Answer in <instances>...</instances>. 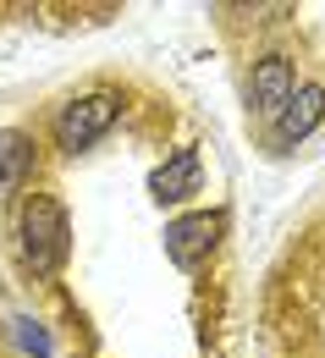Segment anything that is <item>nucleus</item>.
Instances as JSON below:
<instances>
[{
  "label": "nucleus",
  "instance_id": "nucleus-2",
  "mask_svg": "<svg viewBox=\"0 0 325 358\" xmlns=\"http://www.w3.org/2000/svg\"><path fill=\"white\" fill-rule=\"evenodd\" d=\"M116 116H122V99L116 94H83V99H72L55 116V143L66 155H83L89 143H99V138L116 127Z\"/></svg>",
  "mask_w": 325,
  "mask_h": 358
},
{
  "label": "nucleus",
  "instance_id": "nucleus-8",
  "mask_svg": "<svg viewBox=\"0 0 325 358\" xmlns=\"http://www.w3.org/2000/svg\"><path fill=\"white\" fill-rule=\"evenodd\" d=\"M17 325H22V342H28V348H34L39 358H50V342H45V331H34V320H17Z\"/></svg>",
  "mask_w": 325,
  "mask_h": 358
},
{
  "label": "nucleus",
  "instance_id": "nucleus-1",
  "mask_svg": "<svg viewBox=\"0 0 325 358\" xmlns=\"http://www.w3.org/2000/svg\"><path fill=\"white\" fill-rule=\"evenodd\" d=\"M17 231H22V265L34 270V275H55V270L66 265L72 231H66V210H61V199L34 193V199L22 204Z\"/></svg>",
  "mask_w": 325,
  "mask_h": 358
},
{
  "label": "nucleus",
  "instance_id": "nucleus-7",
  "mask_svg": "<svg viewBox=\"0 0 325 358\" xmlns=\"http://www.w3.org/2000/svg\"><path fill=\"white\" fill-rule=\"evenodd\" d=\"M28 177H34V138L0 127V199H11Z\"/></svg>",
  "mask_w": 325,
  "mask_h": 358
},
{
  "label": "nucleus",
  "instance_id": "nucleus-4",
  "mask_svg": "<svg viewBox=\"0 0 325 358\" xmlns=\"http://www.w3.org/2000/svg\"><path fill=\"white\" fill-rule=\"evenodd\" d=\"M320 116H325V89H320V83H298V89L287 94L281 116L270 122V133H276L281 149H298L303 138L320 127Z\"/></svg>",
  "mask_w": 325,
  "mask_h": 358
},
{
  "label": "nucleus",
  "instance_id": "nucleus-5",
  "mask_svg": "<svg viewBox=\"0 0 325 358\" xmlns=\"http://www.w3.org/2000/svg\"><path fill=\"white\" fill-rule=\"evenodd\" d=\"M292 89H298V83H292V61H287V55H265V61L254 66V78H248V110L265 116V122H276Z\"/></svg>",
  "mask_w": 325,
  "mask_h": 358
},
{
  "label": "nucleus",
  "instance_id": "nucleus-6",
  "mask_svg": "<svg viewBox=\"0 0 325 358\" xmlns=\"http://www.w3.org/2000/svg\"><path fill=\"white\" fill-rule=\"evenodd\" d=\"M149 193H154V204H182V199H193V193H198V155H193V149H177L166 166H154Z\"/></svg>",
  "mask_w": 325,
  "mask_h": 358
},
{
  "label": "nucleus",
  "instance_id": "nucleus-3",
  "mask_svg": "<svg viewBox=\"0 0 325 358\" xmlns=\"http://www.w3.org/2000/svg\"><path fill=\"white\" fill-rule=\"evenodd\" d=\"M221 226H226L221 210H198V215L171 221V226H166V259H171L177 270H198L204 259H210V248H215Z\"/></svg>",
  "mask_w": 325,
  "mask_h": 358
}]
</instances>
